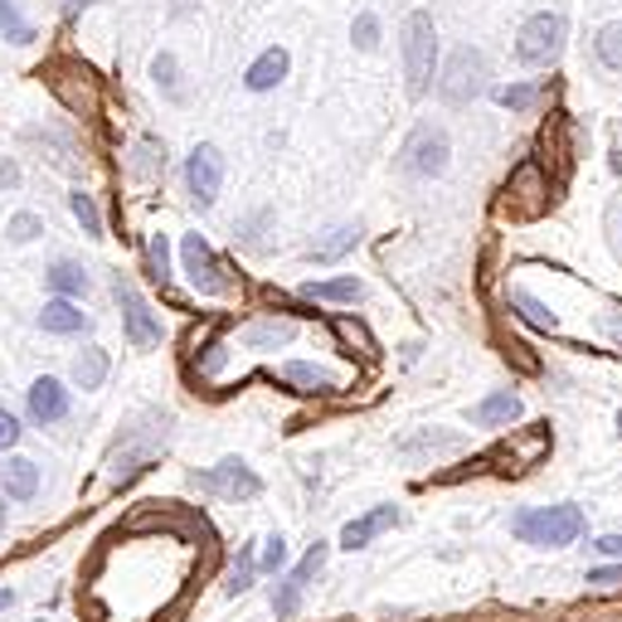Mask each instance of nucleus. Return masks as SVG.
Here are the masks:
<instances>
[{
  "instance_id": "nucleus-32",
  "label": "nucleus",
  "mask_w": 622,
  "mask_h": 622,
  "mask_svg": "<svg viewBox=\"0 0 622 622\" xmlns=\"http://www.w3.org/2000/svg\"><path fill=\"white\" fill-rule=\"evenodd\" d=\"M16 438H20L16 414H10V408H0V453H6V447H16Z\"/></svg>"
},
{
  "instance_id": "nucleus-10",
  "label": "nucleus",
  "mask_w": 622,
  "mask_h": 622,
  "mask_svg": "<svg viewBox=\"0 0 622 622\" xmlns=\"http://www.w3.org/2000/svg\"><path fill=\"white\" fill-rule=\"evenodd\" d=\"M30 414H34V423H59L63 414H69V389L49 375L34 379L30 385Z\"/></svg>"
},
{
  "instance_id": "nucleus-28",
  "label": "nucleus",
  "mask_w": 622,
  "mask_h": 622,
  "mask_svg": "<svg viewBox=\"0 0 622 622\" xmlns=\"http://www.w3.org/2000/svg\"><path fill=\"white\" fill-rule=\"evenodd\" d=\"M351 39H355V45H361V49H375V45H379V20L369 16V10H365V16H355V24H351Z\"/></svg>"
},
{
  "instance_id": "nucleus-21",
  "label": "nucleus",
  "mask_w": 622,
  "mask_h": 622,
  "mask_svg": "<svg viewBox=\"0 0 622 622\" xmlns=\"http://www.w3.org/2000/svg\"><path fill=\"white\" fill-rule=\"evenodd\" d=\"M302 297H316V302H355L361 297V283L355 277H330V283H307Z\"/></svg>"
},
{
  "instance_id": "nucleus-22",
  "label": "nucleus",
  "mask_w": 622,
  "mask_h": 622,
  "mask_svg": "<svg viewBox=\"0 0 622 622\" xmlns=\"http://www.w3.org/2000/svg\"><path fill=\"white\" fill-rule=\"evenodd\" d=\"M69 209H73V219L83 224V234H92V238L102 234V219H98V205H92V195L73 190V195H69Z\"/></svg>"
},
{
  "instance_id": "nucleus-5",
  "label": "nucleus",
  "mask_w": 622,
  "mask_h": 622,
  "mask_svg": "<svg viewBox=\"0 0 622 622\" xmlns=\"http://www.w3.org/2000/svg\"><path fill=\"white\" fill-rule=\"evenodd\" d=\"M447 156H453V147H447V131L433 127V122H418L414 131H408L404 151H399V166L408 170V176H443L447 170Z\"/></svg>"
},
{
  "instance_id": "nucleus-9",
  "label": "nucleus",
  "mask_w": 622,
  "mask_h": 622,
  "mask_svg": "<svg viewBox=\"0 0 622 622\" xmlns=\"http://www.w3.org/2000/svg\"><path fill=\"white\" fill-rule=\"evenodd\" d=\"M185 273H190V283L200 287V293H219V287H224L219 263H215V254H209V244L200 234L185 238Z\"/></svg>"
},
{
  "instance_id": "nucleus-33",
  "label": "nucleus",
  "mask_w": 622,
  "mask_h": 622,
  "mask_svg": "<svg viewBox=\"0 0 622 622\" xmlns=\"http://www.w3.org/2000/svg\"><path fill=\"white\" fill-rule=\"evenodd\" d=\"M137 156H141V161H137V170H141V176H151V170H156V141H141V147H137Z\"/></svg>"
},
{
  "instance_id": "nucleus-14",
  "label": "nucleus",
  "mask_w": 622,
  "mask_h": 622,
  "mask_svg": "<svg viewBox=\"0 0 622 622\" xmlns=\"http://www.w3.org/2000/svg\"><path fill=\"white\" fill-rule=\"evenodd\" d=\"M394 521H399V515H394V506H379V511H369V515H361V521H351V525H346V535H340V545H346V550H361V545H369V540H375L379 531H389Z\"/></svg>"
},
{
  "instance_id": "nucleus-15",
  "label": "nucleus",
  "mask_w": 622,
  "mask_h": 622,
  "mask_svg": "<svg viewBox=\"0 0 622 622\" xmlns=\"http://www.w3.org/2000/svg\"><path fill=\"white\" fill-rule=\"evenodd\" d=\"M293 336H297L293 322H254V326H244V346L248 351H277V346H287Z\"/></svg>"
},
{
  "instance_id": "nucleus-36",
  "label": "nucleus",
  "mask_w": 622,
  "mask_h": 622,
  "mask_svg": "<svg viewBox=\"0 0 622 622\" xmlns=\"http://www.w3.org/2000/svg\"><path fill=\"white\" fill-rule=\"evenodd\" d=\"M622 579V569H599V574H593V584H618Z\"/></svg>"
},
{
  "instance_id": "nucleus-6",
  "label": "nucleus",
  "mask_w": 622,
  "mask_h": 622,
  "mask_svg": "<svg viewBox=\"0 0 622 622\" xmlns=\"http://www.w3.org/2000/svg\"><path fill=\"white\" fill-rule=\"evenodd\" d=\"M190 482L200 486V492H215V496H224V501H248V496H258V492H263V482H258V476L248 472L238 457L219 462L215 472H195Z\"/></svg>"
},
{
  "instance_id": "nucleus-34",
  "label": "nucleus",
  "mask_w": 622,
  "mask_h": 622,
  "mask_svg": "<svg viewBox=\"0 0 622 622\" xmlns=\"http://www.w3.org/2000/svg\"><path fill=\"white\" fill-rule=\"evenodd\" d=\"M593 550H599V554H608V560H622V535H603Z\"/></svg>"
},
{
  "instance_id": "nucleus-17",
  "label": "nucleus",
  "mask_w": 622,
  "mask_h": 622,
  "mask_svg": "<svg viewBox=\"0 0 622 622\" xmlns=\"http://www.w3.org/2000/svg\"><path fill=\"white\" fill-rule=\"evenodd\" d=\"M355 244H361V229H355V224H340V229H330L326 238H316V244H312V258H316V263H336V258H346Z\"/></svg>"
},
{
  "instance_id": "nucleus-35",
  "label": "nucleus",
  "mask_w": 622,
  "mask_h": 622,
  "mask_svg": "<svg viewBox=\"0 0 622 622\" xmlns=\"http://www.w3.org/2000/svg\"><path fill=\"white\" fill-rule=\"evenodd\" d=\"M0 185H6V190H16L20 185V166L16 161H0Z\"/></svg>"
},
{
  "instance_id": "nucleus-18",
  "label": "nucleus",
  "mask_w": 622,
  "mask_h": 622,
  "mask_svg": "<svg viewBox=\"0 0 622 622\" xmlns=\"http://www.w3.org/2000/svg\"><path fill=\"white\" fill-rule=\"evenodd\" d=\"M49 287H55L59 297H83V293H88V273L78 268V263L59 258L55 268H49Z\"/></svg>"
},
{
  "instance_id": "nucleus-26",
  "label": "nucleus",
  "mask_w": 622,
  "mask_h": 622,
  "mask_svg": "<svg viewBox=\"0 0 622 622\" xmlns=\"http://www.w3.org/2000/svg\"><path fill=\"white\" fill-rule=\"evenodd\" d=\"M151 78H156V88H161L166 98H180V73H176V59H170V55H156Z\"/></svg>"
},
{
  "instance_id": "nucleus-37",
  "label": "nucleus",
  "mask_w": 622,
  "mask_h": 622,
  "mask_svg": "<svg viewBox=\"0 0 622 622\" xmlns=\"http://www.w3.org/2000/svg\"><path fill=\"white\" fill-rule=\"evenodd\" d=\"M10 603H16V593H10V589H0V613H6Z\"/></svg>"
},
{
  "instance_id": "nucleus-27",
  "label": "nucleus",
  "mask_w": 622,
  "mask_h": 622,
  "mask_svg": "<svg viewBox=\"0 0 622 622\" xmlns=\"http://www.w3.org/2000/svg\"><path fill=\"white\" fill-rule=\"evenodd\" d=\"M511 307H521V316H525V322H531V326H540V330H554V316H550L545 307H540V302H535L531 293H511Z\"/></svg>"
},
{
  "instance_id": "nucleus-16",
  "label": "nucleus",
  "mask_w": 622,
  "mask_h": 622,
  "mask_svg": "<svg viewBox=\"0 0 622 622\" xmlns=\"http://www.w3.org/2000/svg\"><path fill=\"white\" fill-rule=\"evenodd\" d=\"M472 418L482 423V428H501V423L521 418V399H515L511 389H501V394H492V399L476 404V408H472Z\"/></svg>"
},
{
  "instance_id": "nucleus-2",
  "label": "nucleus",
  "mask_w": 622,
  "mask_h": 622,
  "mask_svg": "<svg viewBox=\"0 0 622 622\" xmlns=\"http://www.w3.org/2000/svg\"><path fill=\"white\" fill-rule=\"evenodd\" d=\"M511 531L525 545H574L584 535V511L579 506H540V511H521L511 515Z\"/></svg>"
},
{
  "instance_id": "nucleus-39",
  "label": "nucleus",
  "mask_w": 622,
  "mask_h": 622,
  "mask_svg": "<svg viewBox=\"0 0 622 622\" xmlns=\"http://www.w3.org/2000/svg\"><path fill=\"white\" fill-rule=\"evenodd\" d=\"M613 170H622V151H618V161H613Z\"/></svg>"
},
{
  "instance_id": "nucleus-11",
  "label": "nucleus",
  "mask_w": 622,
  "mask_h": 622,
  "mask_svg": "<svg viewBox=\"0 0 622 622\" xmlns=\"http://www.w3.org/2000/svg\"><path fill=\"white\" fill-rule=\"evenodd\" d=\"M287 78V49H263V55L248 63V73H244V83H248V92H268V88H277Z\"/></svg>"
},
{
  "instance_id": "nucleus-20",
  "label": "nucleus",
  "mask_w": 622,
  "mask_h": 622,
  "mask_svg": "<svg viewBox=\"0 0 622 622\" xmlns=\"http://www.w3.org/2000/svg\"><path fill=\"white\" fill-rule=\"evenodd\" d=\"M593 55L608 73H622V24H603L599 39H593Z\"/></svg>"
},
{
  "instance_id": "nucleus-24",
  "label": "nucleus",
  "mask_w": 622,
  "mask_h": 622,
  "mask_svg": "<svg viewBox=\"0 0 622 622\" xmlns=\"http://www.w3.org/2000/svg\"><path fill=\"white\" fill-rule=\"evenodd\" d=\"M496 98H501V108L525 112V108H535V102H540V88L535 83H511V88H501Z\"/></svg>"
},
{
  "instance_id": "nucleus-8",
  "label": "nucleus",
  "mask_w": 622,
  "mask_h": 622,
  "mask_svg": "<svg viewBox=\"0 0 622 622\" xmlns=\"http://www.w3.org/2000/svg\"><path fill=\"white\" fill-rule=\"evenodd\" d=\"M112 293H117V302H122V316H127V340H131V346H156V340H161V322H156L151 307L137 297V287H131L127 277H117V283H112Z\"/></svg>"
},
{
  "instance_id": "nucleus-12",
  "label": "nucleus",
  "mask_w": 622,
  "mask_h": 622,
  "mask_svg": "<svg viewBox=\"0 0 622 622\" xmlns=\"http://www.w3.org/2000/svg\"><path fill=\"white\" fill-rule=\"evenodd\" d=\"M39 326H45L49 336H78V330H88V316L78 312L69 297H55V302H45V312H39Z\"/></svg>"
},
{
  "instance_id": "nucleus-38",
  "label": "nucleus",
  "mask_w": 622,
  "mask_h": 622,
  "mask_svg": "<svg viewBox=\"0 0 622 622\" xmlns=\"http://www.w3.org/2000/svg\"><path fill=\"white\" fill-rule=\"evenodd\" d=\"M6 501H10V496H6V492H0V525H6Z\"/></svg>"
},
{
  "instance_id": "nucleus-40",
  "label": "nucleus",
  "mask_w": 622,
  "mask_h": 622,
  "mask_svg": "<svg viewBox=\"0 0 622 622\" xmlns=\"http://www.w3.org/2000/svg\"><path fill=\"white\" fill-rule=\"evenodd\" d=\"M618 428H622V414H618Z\"/></svg>"
},
{
  "instance_id": "nucleus-31",
  "label": "nucleus",
  "mask_w": 622,
  "mask_h": 622,
  "mask_svg": "<svg viewBox=\"0 0 622 622\" xmlns=\"http://www.w3.org/2000/svg\"><path fill=\"white\" fill-rule=\"evenodd\" d=\"M283 564H287V540H283V535H273V540H268V550H263V569H268V574H277Z\"/></svg>"
},
{
  "instance_id": "nucleus-3",
  "label": "nucleus",
  "mask_w": 622,
  "mask_h": 622,
  "mask_svg": "<svg viewBox=\"0 0 622 622\" xmlns=\"http://www.w3.org/2000/svg\"><path fill=\"white\" fill-rule=\"evenodd\" d=\"M564 39H569V20L560 10H540L521 24V34H515V59L531 63V69H550V63H560L564 55Z\"/></svg>"
},
{
  "instance_id": "nucleus-4",
  "label": "nucleus",
  "mask_w": 622,
  "mask_h": 622,
  "mask_svg": "<svg viewBox=\"0 0 622 622\" xmlns=\"http://www.w3.org/2000/svg\"><path fill=\"white\" fill-rule=\"evenodd\" d=\"M438 92L453 108H467L472 98H482L486 92V55L482 49H472V45H462L447 55L443 63V73H438Z\"/></svg>"
},
{
  "instance_id": "nucleus-19",
  "label": "nucleus",
  "mask_w": 622,
  "mask_h": 622,
  "mask_svg": "<svg viewBox=\"0 0 622 622\" xmlns=\"http://www.w3.org/2000/svg\"><path fill=\"white\" fill-rule=\"evenodd\" d=\"M108 379V351H83L73 361V385L78 389H98Z\"/></svg>"
},
{
  "instance_id": "nucleus-7",
  "label": "nucleus",
  "mask_w": 622,
  "mask_h": 622,
  "mask_svg": "<svg viewBox=\"0 0 622 622\" xmlns=\"http://www.w3.org/2000/svg\"><path fill=\"white\" fill-rule=\"evenodd\" d=\"M185 185H190L195 205L209 209L219 200V185H224V156L215 147H195L190 166H185Z\"/></svg>"
},
{
  "instance_id": "nucleus-13",
  "label": "nucleus",
  "mask_w": 622,
  "mask_h": 622,
  "mask_svg": "<svg viewBox=\"0 0 622 622\" xmlns=\"http://www.w3.org/2000/svg\"><path fill=\"white\" fill-rule=\"evenodd\" d=\"M0 492H6L10 501H34V492H39V467H34L30 457L6 462V472H0Z\"/></svg>"
},
{
  "instance_id": "nucleus-1",
  "label": "nucleus",
  "mask_w": 622,
  "mask_h": 622,
  "mask_svg": "<svg viewBox=\"0 0 622 622\" xmlns=\"http://www.w3.org/2000/svg\"><path fill=\"white\" fill-rule=\"evenodd\" d=\"M404 78H408V92L423 98L433 83V69H438V30H433V16L428 10H408L404 20Z\"/></svg>"
},
{
  "instance_id": "nucleus-29",
  "label": "nucleus",
  "mask_w": 622,
  "mask_h": 622,
  "mask_svg": "<svg viewBox=\"0 0 622 622\" xmlns=\"http://www.w3.org/2000/svg\"><path fill=\"white\" fill-rule=\"evenodd\" d=\"M6 30H10V39H16V45H24V39H30V30L20 24L16 0H0V34H6Z\"/></svg>"
},
{
  "instance_id": "nucleus-23",
  "label": "nucleus",
  "mask_w": 622,
  "mask_h": 622,
  "mask_svg": "<svg viewBox=\"0 0 622 622\" xmlns=\"http://www.w3.org/2000/svg\"><path fill=\"white\" fill-rule=\"evenodd\" d=\"M283 379H287V385H302V389H307V394H316V389H330V379L322 375V369H316V365H287L283 369Z\"/></svg>"
},
{
  "instance_id": "nucleus-25",
  "label": "nucleus",
  "mask_w": 622,
  "mask_h": 622,
  "mask_svg": "<svg viewBox=\"0 0 622 622\" xmlns=\"http://www.w3.org/2000/svg\"><path fill=\"white\" fill-rule=\"evenodd\" d=\"M147 277H151V283H166V277H170V248H166L161 234L147 244Z\"/></svg>"
},
{
  "instance_id": "nucleus-30",
  "label": "nucleus",
  "mask_w": 622,
  "mask_h": 622,
  "mask_svg": "<svg viewBox=\"0 0 622 622\" xmlns=\"http://www.w3.org/2000/svg\"><path fill=\"white\" fill-rule=\"evenodd\" d=\"M45 234V224H39L34 215H16L10 219V238H16V244H30V238H39Z\"/></svg>"
}]
</instances>
